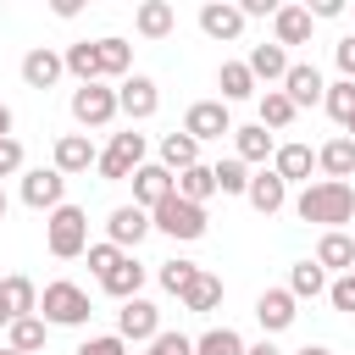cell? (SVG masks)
I'll use <instances>...</instances> for the list:
<instances>
[{"instance_id":"b9f144b4","label":"cell","mask_w":355,"mask_h":355,"mask_svg":"<svg viewBox=\"0 0 355 355\" xmlns=\"http://www.w3.org/2000/svg\"><path fill=\"white\" fill-rule=\"evenodd\" d=\"M327 300H333V311H349V316H355V277L338 272V277L327 283Z\"/></svg>"},{"instance_id":"11a10c76","label":"cell","mask_w":355,"mask_h":355,"mask_svg":"<svg viewBox=\"0 0 355 355\" xmlns=\"http://www.w3.org/2000/svg\"><path fill=\"white\" fill-rule=\"evenodd\" d=\"M344 139H355V122H349V128H344Z\"/></svg>"},{"instance_id":"5b68a950","label":"cell","mask_w":355,"mask_h":355,"mask_svg":"<svg viewBox=\"0 0 355 355\" xmlns=\"http://www.w3.org/2000/svg\"><path fill=\"white\" fill-rule=\"evenodd\" d=\"M150 227L155 233H166V239H183V244H194V239H205V205H189V200H161L155 211H150Z\"/></svg>"},{"instance_id":"4fadbf2b","label":"cell","mask_w":355,"mask_h":355,"mask_svg":"<svg viewBox=\"0 0 355 355\" xmlns=\"http://www.w3.org/2000/svg\"><path fill=\"white\" fill-rule=\"evenodd\" d=\"M277 89L294 100V111L322 105V94H327V83H322V72H316L311 61H288V72H283V83H277Z\"/></svg>"},{"instance_id":"f907efd6","label":"cell","mask_w":355,"mask_h":355,"mask_svg":"<svg viewBox=\"0 0 355 355\" xmlns=\"http://www.w3.org/2000/svg\"><path fill=\"white\" fill-rule=\"evenodd\" d=\"M11 122H17V116H11V105H0V139H11Z\"/></svg>"},{"instance_id":"277c9868","label":"cell","mask_w":355,"mask_h":355,"mask_svg":"<svg viewBox=\"0 0 355 355\" xmlns=\"http://www.w3.org/2000/svg\"><path fill=\"white\" fill-rule=\"evenodd\" d=\"M144 166V133H111V144L100 150V161H94V172L105 178V183H128L133 172Z\"/></svg>"},{"instance_id":"681fc988","label":"cell","mask_w":355,"mask_h":355,"mask_svg":"<svg viewBox=\"0 0 355 355\" xmlns=\"http://www.w3.org/2000/svg\"><path fill=\"white\" fill-rule=\"evenodd\" d=\"M244 355H283V349H277L272 338H261V344H244Z\"/></svg>"},{"instance_id":"836d02e7","label":"cell","mask_w":355,"mask_h":355,"mask_svg":"<svg viewBox=\"0 0 355 355\" xmlns=\"http://www.w3.org/2000/svg\"><path fill=\"white\" fill-rule=\"evenodd\" d=\"M172 183H178V200H189V205H205V200L216 194V178H211V166H205V161H200V166H189V172H178Z\"/></svg>"},{"instance_id":"8fae6325","label":"cell","mask_w":355,"mask_h":355,"mask_svg":"<svg viewBox=\"0 0 355 355\" xmlns=\"http://www.w3.org/2000/svg\"><path fill=\"white\" fill-rule=\"evenodd\" d=\"M128 183H133V205H139V211H155L161 200H172V194H178V183H172V172H166L161 161H144Z\"/></svg>"},{"instance_id":"5bb4252c","label":"cell","mask_w":355,"mask_h":355,"mask_svg":"<svg viewBox=\"0 0 355 355\" xmlns=\"http://www.w3.org/2000/svg\"><path fill=\"white\" fill-rule=\"evenodd\" d=\"M200 33L216 39V44H233V39L244 33L239 6H233V0H205V6H200Z\"/></svg>"},{"instance_id":"30bf717a","label":"cell","mask_w":355,"mask_h":355,"mask_svg":"<svg viewBox=\"0 0 355 355\" xmlns=\"http://www.w3.org/2000/svg\"><path fill=\"white\" fill-rule=\"evenodd\" d=\"M183 133H189L194 144H205V139L233 133V116H227V105H222V100H194V105H189V116H183Z\"/></svg>"},{"instance_id":"2e32d148","label":"cell","mask_w":355,"mask_h":355,"mask_svg":"<svg viewBox=\"0 0 355 355\" xmlns=\"http://www.w3.org/2000/svg\"><path fill=\"white\" fill-rule=\"evenodd\" d=\"M244 200H250L261 216H277V211L288 205V183H283L272 166H261V172H250V189H244Z\"/></svg>"},{"instance_id":"816d5d0a","label":"cell","mask_w":355,"mask_h":355,"mask_svg":"<svg viewBox=\"0 0 355 355\" xmlns=\"http://www.w3.org/2000/svg\"><path fill=\"white\" fill-rule=\"evenodd\" d=\"M17 316H11V305H6V294H0V327H11Z\"/></svg>"},{"instance_id":"44dd1931","label":"cell","mask_w":355,"mask_h":355,"mask_svg":"<svg viewBox=\"0 0 355 355\" xmlns=\"http://www.w3.org/2000/svg\"><path fill=\"white\" fill-rule=\"evenodd\" d=\"M311 28H316V22H311L305 6H277V17H272V33H277V39H272V44H283V50H288V44H311Z\"/></svg>"},{"instance_id":"ffe728a7","label":"cell","mask_w":355,"mask_h":355,"mask_svg":"<svg viewBox=\"0 0 355 355\" xmlns=\"http://www.w3.org/2000/svg\"><path fill=\"white\" fill-rule=\"evenodd\" d=\"M311 166H316V150L311 144H277L272 150V172L283 183H311Z\"/></svg>"},{"instance_id":"e575fe53","label":"cell","mask_w":355,"mask_h":355,"mask_svg":"<svg viewBox=\"0 0 355 355\" xmlns=\"http://www.w3.org/2000/svg\"><path fill=\"white\" fill-rule=\"evenodd\" d=\"M0 294H6L11 316H33V311H39V288H33V277H22V272L0 277Z\"/></svg>"},{"instance_id":"9a60e30c","label":"cell","mask_w":355,"mask_h":355,"mask_svg":"<svg viewBox=\"0 0 355 355\" xmlns=\"http://www.w3.org/2000/svg\"><path fill=\"white\" fill-rule=\"evenodd\" d=\"M50 155H55V161H50V166H55V172H61V178H78V172H89V166H94V161H100V150H94V144H89V133H61V139H55V150H50Z\"/></svg>"},{"instance_id":"d4e9b609","label":"cell","mask_w":355,"mask_h":355,"mask_svg":"<svg viewBox=\"0 0 355 355\" xmlns=\"http://www.w3.org/2000/svg\"><path fill=\"white\" fill-rule=\"evenodd\" d=\"M94 55H100V83H105V78H128V67H133V44L116 39V33L94 39Z\"/></svg>"},{"instance_id":"7402d4cb","label":"cell","mask_w":355,"mask_h":355,"mask_svg":"<svg viewBox=\"0 0 355 355\" xmlns=\"http://www.w3.org/2000/svg\"><path fill=\"white\" fill-rule=\"evenodd\" d=\"M244 67H250L255 83L272 89V83H283V72H288V50H283V44H255V50L244 55Z\"/></svg>"},{"instance_id":"ac0fdd59","label":"cell","mask_w":355,"mask_h":355,"mask_svg":"<svg viewBox=\"0 0 355 355\" xmlns=\"http://www.w3.org/2000/svg\"><path fill=\"white\" fill-rule=\"evenodd\" d=\"M61 72H67V67H61V55H55L50 44H33V50L22 55V83H28V89H55Z\"/></svg>"},{"instance_id":"4dcf8cb0","label":"cell","mask_w":355,"mask_h":355,"mask_svg":"<svg viewBox=\"0 0 355 355\" xmlns=\"http://www.w3.org/2000/svg\"><path fill=\"white\" fill-rule=\"evenodd\" d=\"M44 316H17L11 327H6V349H17V355H39L44 349Z\"/></svg>"},{"instance_id":"f6af8a7d","label":"cell","mask_w":355,"mask_h":355,"mask_svg":"<svg viewBox=\"0 0 355 355\" xmlns=\"http://www.w3.org/2000/svg\"><path fill=\"white\" fill-rule=\"evenodd\" d=\"M17 172H28V155L17 139H0V178H17Z\"/></svg>"},{"instance_id":"6f0895ef","label":"cell","mask_w":355,"mask_h":355,"mask_svg":"<svg viewBox=\"0 0 355 355\" xmlns=\"http://www.w3.org/2000/svg\"><path fill=\"white\" fill-rule=\"evenodd\" d=\"M349 277H355V266H349Z\"/></svg>"},{"instance_id":"7c38bea8","label":"cell","mask_w":355,"mask_h":355,"mask_svg":"<svg viewBox=\"0 0 355 355\" xmlns=\"http://www.w3.org/2000/svg\"><path fill=\"white\" fill-rule=\"evenodd\" d=\"M144 233H150V211H139V205H116L105 216V244H116L122 255H133Z\"/></svg>"},{"instance_id":"ab89813d","label":"cell","mask_w":355,"mask_h":355,"mask_svg":"<svg viewBox=\"0 0 355 355\" xmlns=\"http://www.w3.org/2000/svg\"><path fill=\"white\" fill-rule=\"evenodd\" d=\"M194 277H200L194 261H161V288H166V294H183Z\"/></svg>"},{"instance_id":"d6a6232c","label":"cell","mask_w":355,"mask_h":355,"mask_svg":"<svg viewBox=\"0 0 355 355\" xmlns=\"http://www.w3.org/2000/svg\"><path fill=\"white\" fill-rule=\"evenodd\" d=\"M255 105H261V128H266V133H283V128L300 116V111H294V100H288L283 89H266Z\"/></svg>"},{"instance_id":"8d00e7d4","label":"cell","mask_w":355,"mask_h":355,"mask_svg":"<svg viewBox=\"0 0 355 355\" xmlns=\"http://www.w3.org/2000/svg\"><path fill=\"white\" fill-rule=\"evenodd\" d=\"M211 178H216V194H244V189H250V166H244L239 155H222V161L211 166Z\"/></svg>"},{"instance_id":"7dc6e473","label":"cell","mask_w":355,"mask_h":355,"mask_svg":"<svg viewBox=\"0 0 355 355\" xmlns=\"http://www.w3.org/2000/svg\"><path fill=\"white\" fill-rule=\"evenodd\" d=\"M239 17H277V0H239Z\"/></svg>"},{"instance_id":"603a6c76","label":"cell","mask_w":355,"mask_h":355,"mask_svg":"<svg viewBox=\"0 0 355 355\" xmlns=\"http://www.w3.org/2000/svg\"><path fill=\"white\" fill-rule=\"evenodd\" d=\"M316 166H322L333 183H349V178H355V139H344V133L327 139V144L316 150Z\"/></svg>"},{"instance_id":"60d3db41","label":"cell","mask_w":355,"mask_h":355,"mask_svg":"<svg viewBox=\"0 0 355 355\" xmlns=\"http://www.w3.org/2000/svg\"><path fill=\"white\" fill-rule=\"evenodd\" d=\"M144 355H194V338H183V333H155L150 344H144Z\"/></svg>"},{"instance_id":"f35d334b","label":"cell","mask_w":355,"mask_h":355,"mask_svg":"<svg viewBox=\"0 0 355 355\" xmlns=\"http://www.w3.org/2000/svg\"><path fill=\"white\" fill-rule=\"evenodd\" d=\"M194 355H244V338L233 327H205L194 338Z\"/></svg>"},{"instance_id":"83f0119b","label":"cell","mask_w":355,"mask_h":355,"mask_svg":"<svg viewBox=\"0 0 355 355\" xmlns=\"http://www.w3.org/2000/svg\"><path fill=\"white\" fill-rule=\"evenodd\" d=\"M178 300H183V311H194V316H205V311H216V305H222V277L200 266V277H194V283H189V288H183Z\"/></svg>"},{"instance_id":"ba28073f","label":"cell","mask_w":355,"mask_h":355,"mask_svg":"<svg viewBox=\"0 0 355 355\" xmlns=\"http://www.w3.org/2000/svg\"><path fill=\"white\" fill-rule=\"evenodd\" d=\"M161 333V311L139 294V300H122V311H116V338L122 344H150Z\"/></svg>"},{"instance_id":"9f6ffc18","label":"cell","mask_w":355,"mask_h":355,"mask_svg":"<svg viewBox=\"0 0 355 355\" xmlns=\"http://www.w3.org/2000/svg\"><path fill=\"white\" fill-rule=\"evenodd\" d=\"M0 355H17V349H0Z\"/></svg>"},{"instance_id":"7a4b0ae2","label":"cell","mask_w":355,"mask_h":355,"mask_svg":"<svg viewBox=\"0 0 355 355\" xmlns=\"http://www.w3.org/2000/svg\"><path fill=\"white\" fill-rule=\"evenodd\" d=\"M44 244H50L55 261H78V255L89 250V216H83L78 205H55V211L44 216Z\"/></svg>"},{"instance_id":"d6986e66","label":"cell","mask_w":355,"mask_h":355,"mask_svg":"<svg viewBox=\"0 0 355 355\" xmlns=\"http://www.w3.org/2000/svg\"><path fill=\"white\" fill-rule=\"evenodd\" d=\"M272 150H277V139H272L261 122H250V128H233V155H239L244 166H266V161H272Z\"/></svg>"},{"instance_id":"3957f363","label":"cell","mask_w":355,"mask_h":355,"mask_svg":"<svg viewBox=\"0 0 355 355\" xmlns=\"http://www.w3.org/2000/svg\"><path fill=\"white\" fill-rule=\"evenodd\" d=\"M39 316H44V327H83L94 311H89V294H83L78 283L55 277V283H44V294H39Z\"/></svg>"},{"instance_id":"d590c367","label":"cell","mask_w":355,"mask_h":355,"mask_svg":"<svg viewBox=\"0 0 355 355\" xmlns=\"http://www.w3.org/2000/svg\"><path fill=\"white\" fill-rule=\"evenodd\" d=\"M288 294H294V300H316V294H327V272H322L316 261H294V272H288Z\"/></svg>"},{"instance_id":"bcb514c9","label":"cell","mask_w":355,"mask_h":355,"mask_svg":"<svg viewBox=\"0 0 355 355\" xmlns=\"http://www.w3.org/2000/svg\"><path fill=\"white\" fill-rule=\"evenodd\" d=\"M333 61H338V72H344V83H355V33L333 44Z\"/></svg>"},{"instance_id":"484cf974","label":"cell","mask_w":355,"mask_h":355,"mask_svg":"<svg viewBox=\"0 0 355 355\" xmlns=\"http://www.w3.org/2000/svg\"><path fill=\"white\" fill-rule=\"evenodd\" d=\"M216 89H222V105H233V100H255V94H261V83L250 78V67H244V61H222Z\"/></svg>"},{"instance_id":"1f68e13d","label":"cell","mask_w":355,"mask_h":355,"mask_svg":"<svg viewBox=\"0 0 355 355\" xmlns=\"http://www.w3.org/2000/svg\"><path fill=\"white\" fill-rule=\"evenodd\" d=\"M61 67L78 78V83H100V55H94V39H78L61 50Z\"/></svg>"},{"instance_id":"c3c4849f","label":"cell","mask_w":355,"mask_h":355,"mask_svg":"<svg viewBox=\"0 0 355 355\" xmlns=\"http://www.w3.org/2000/svg\"><path fill=\"white\" fill-rule=\"evenodd\" d=\"M305 11H311V22H322V17H344V0H311Z\"/></svg>"},{"instance_id":"6da1fadb","label":"cell","mask_w":355,"mask_h":355,"mask_svg":"<svg viewBox=\"0 0 355 355\" xmlns=\"http://www.w3.org/2000/svg\"><path fill=\"white\" fill-rule=\"evenodd\" d=\"M294 216L300 222H322L327 233H344V222H355V189L349 183H333V178H316V183L300 189Z\"/></svg>"},{"instance_id":"52a82bcc","label":"cell","mask_w":355,"mask_h":355,"mask_svg":"<svg viewBox=\"0 0 355 355\" xmlns=\"http://www.w3.org/2000/svg\"><path fill=\"white\" fill-rule=\"evenodd\" d=\"M155 111H161V89H155V78L128 72L122 89H116V116H128V122H150Z\"/></svg>"},{"instance_id":"74e56055","label":"cell","mask_w":355,"mask_h":355,"mask_svg":"<svg viewBox=\"0 0 355 355\" xmlns=\"http://www.w3.org/2000/svg\"><path fill=\"white\" fill-rule=\"evenodd\" d=\"M322 105H327V116L338 122V128H349L355 122V83H327V94H322Z\"/></svg>"},{"instance_id":"f546056e","label":"cell","mask_w":355,"mask_h":355,"mask_svg":"<svg viewBox=\"0 0 355 355\" xmlns=\"http://www.w3.org/2000/svg\"><path fill=\"white\" fill-rule=\"evenodd\" d=\"M161 166H166L172 178H178V172H189V166H200V144H194L183 128H178V133H166V139H161Z\"/></svg>"},{"instance_id":"cb8c5ba5","label":"cell","mask_w":355,"mask_h":355,"mask_svg":"<svg viewBox=\"0 0 355 355\" xmlns=\"http://www.w3.org/2000/svg\"><path fill=\"white\" fill-rule=\"evenodd\" d=\"M100 288H105L111 300H139V288H144V266H139L133 255H122V261L100 277Z\"/></svg>"},{"instance_id":"f5cc1de1","label":"cell","mask_w":355,"mask_h":355,"mask_svg":"<svg viewBox=\"0 0 355 355\" xmlns=\"http://www.w3.org/2000/svg\"><path fill=\"white\" fill-rule=\"evenodd\" d=\"M300 355H333V349H322V344H305V349H300Z\"/></svg>"},{"instance_id":"ee69618b","label":"cell","mask_w":355,"mask_h":355,"mask_svg":"<svg viewBox=\"0 0 355 355\" xmlns=\"http://www.w3.org/2000/svg\"><path fill=\"white\" fill-rule=\"evenodd\" d=\"M83 255H89V272H94V277H105V272L122 261V250H116V244H89Z\"/></svg>"},{"instance_id":"8992f818","label":"cell","mask_w":355,"mask_h":355,"mask_svg":"<svg viewBox=\"0 0 355 355\" xmlns=\"http://www.w3.org/2000/svg\"><path fill=\"white\" fill-rule=\"evenodd\" d=\"M72 122H78V128H111V122H116V89H105V83H78V89H72Z\"/></svg>"},{"instance_id":"9c48e42d","label":"cell","mask_w":355,"mask_h":355,"mask_svg":"<svg viewBox=\"0 0 355 355\" xmlns=\"http://www.w3.org/2000/svg\"><path fill=\"white\" fill-rule=\"evenodd\" d=\"M22 205H33V211H55V205H67V178H61L55 166H33V172H22Z\"/></svg>"},{"instance_id":"4316f807","label":"cell","mask_w":355,"mask_h":355,"mask_svg":"<svg viewBox=\"0 0 355 355\" xmlns=\"http://www.w3.org/2000/svg\"><path fill=\"white\" fill-rule=\"evenodd\" d=\"M322 272H349L355 266V239L349 233H322V244H316V255H311Z\"/></svg>"},{"instance_id":"f1b7e54d","label":"cell","mask_w":355,"mask_h":355,"mask_svg":"<svg viewBox=\"0 0 355 355\" xmlns=\"http://www.w3.org/2000/svg\"><path fill=\"white\" fill-rule=\"evenodd\" d=\"M133 28H139L144 39H166V33L178 28V11H172L166 0H144V6L133 11Z\"/></svg>"},{"instance_id":"e0dca14e","label":"cell","mask_w":355,"mask_h":355,"mask_svg":"<svg viewBox=\"0 0 355 355\" xmlns=\"http://www.w3.org/2000/svg\"><path fill=\"white\" fill-rule=\"evenodd\" d=\"M294 316H300V300H294L288 288H266V294L255 300V322H261L266 333H283V327H294Z\"/></svg>"},{"instance_id":"7bdbcfd3","label":"cell","mask_w":355,"mask_h":355,"mask_svg":"<svg viewBox=\"0 0 355 355\" xmlns=\"http://www.w3.org/2000/svg\"><path fill=\"white\" fill-rule=\"evenodd\" d=\"M72 355H128V344H122L116 333H94V338H83Z\"/></svg>"},{"instance_id":"db71d44e","label":"cell","mask_w":355,"mask_h":355,"mask_svg":"<svg viewBox=\"0 0 355 355\" xmlns=\"http://www.w3.org/2000/svg\"><path fill=\"white\" fill-rule=\"evenodd\" d=\"M6 211H11V200H6V189H0V222H6Z\"/></svg>"}]
</instances>
